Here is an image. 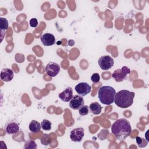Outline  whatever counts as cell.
I'll use <instances>...</instances> for the list:
<instances>
[{
  "mask_svg": "<svg viewBox=\"0 0 149 149\" xmlns=\"http://www.w3.org/2000/svg\"><path fill=\"white\" fill-rule=\"evenodd\" d=\"M100 68L104 70H107L111 69L113 64V59L109 55H104L100 57L98 61Z\"/></svg>",
  "mask_w": 149,
  "mask_h": 149,
  "instance_id": "cell-5",
  "label": "cell"
},
{
  "mask_svg": "<svg viewBox=\"0 0 149 149\" xmlns=\"http://www.w3.org/2000/svg\"><path fill=\"white\" fill-rule=\"evenodd\" d=\"M29 23H30V26L31 27H36L38 25V20L36 18H33L30 19Z\"/></svg>",
  "mask_w": 149,
  "mask_h": 149,
  "instance_id": "cell-23",
  "label": "cell"
},
{
  "mask_svg": "<svg viewBox=\"0 0 149 149\" xmlns=\"http://www.w3.org/2000/svg\"><path fill=\"white\" fill-rule=\"evenodd\" d=\"M37 148V144L35 141L32 140H28L24 143V148L25 149H35Z\"/></svg>",
  "mask_w": 149,
  "mask_h": 149,
  "instance_id": "cell-19",
  "label": "cell"
},
{
  "mask_svg": "<svg viewBox=\"0 0 149 149\" xmlns=\"http://www.w3.org/2000/svg\"><path fill=\"white\" fill-rule=\"evenodd\" d=\"M134 95L135 94L133 91L127 90H120L116 93L114 102L120 108H127L133 104Z\"/></svg>",
  "mask_w": 149,
  "mask_h": 149,
  "instance_id": "cell-2",
  "label": "cell"
},
{
  "mask_svg": "<svg viewBox=\"0 0 149 149\" xmlns=\"http://www.w3.org/2000/svg\"><path fill=\"white\" fill-rule=\"evenodd\" d=\"M13 70L9 68H4L1 72V79L3 81H10L13 78Z\"/></svg>",
  "mask_w": 149,
  "mask_h": 149,
  "instance_id": "cell-12",
  "label": "cell"
},
{
  "mask_svg": "<svg viewBox=\"0 0 149 149\" xmlns=\"http://www.w3.org/2000/svg\"><path fill=\"white\" fill-rule=\"evenodd\" d=\"M69 102V107L74 110H79L84 103L83 98L79 95H74Z\"/></svg>",
  "mask_w": 149,
  "mask_h": 149,
  "instance_id": "cell-9",
  "label": "cell"
},
{
  "mask_svg": "<svg viewBox=\"0 0 149 149\" xmlns=\"http://www.w3.org/2000/svg\"><path fill=\"white\" fill-rule=\"evenodd\" d=\"M115 90L111 86H104L98 90V96L100 101L105 105H110L114 102Z\"/></svg>",
  "mask_w": 149,
  "mask_h": 149,
  "instance_id": "cell-3",
  "label": "cell"
},
{
  "mask_svg": "<svg viewBox=\"0 0 149 149\" xmlns=\"http://www.w3.org/2000/svg\"><path fill=\"white\" fill-rule=\"evenodd\" d=\"M29 130H30L31 132L33 133H38L40 131L41 126V123L37 120H33L31 121V122L29 123Z\"/></svg>",
  "mask_w": 149,
  "mask_h": 149,
  "instance_id": "cell-15",
  "label": "cell"
},
{
  "mask_svg": "<svg viewBox=\"0 0 149 149\" xmlns=\"http://www.w3.org/2000/svg\"><path fill=\"white\" fill-rule=\"evenodd\" d=\"M130 73V69L127 66H125L121 69L115 70L112 74V77L116 82H121L126 80Z\"/></svg>",
  "mask_w": 149,
  "mask_h": 149,
  "instance_id": "cell-4",
  "label": "cell"
},
{
  "mask_svg": "<svg viewBox=\"0 0 149 149\" xmlns=\"http://www.w3.org/2000/svg\"><path fill=\"white\" fill-rule=\"evenodd\" d=\"M89 112V108L87 105H83L79 109V113L81 116L87 115Z\"/></svg>",
  "mask_w": 149,
  "mask_h": 149,
  "instance_id": "cell-21",
  "label": "cell"
},
{
  "mask_svg": "<svg viewBox=\"0 0 149 149\" xmlns=\"http://www.w3.org/2000/svg\"><path fill=\"white\" fill-rule=\"evenodd\" d=\"M59 98L63 102H69L73 97V90L71 87H69L65 88L62 93H59Z\"/></svg>",
  "mask_w": 149,
  "mask_h": 149,
  "instance_id": "cell-11",
  "label": "cell"
},
{
  "mask_svg": "<svg viewBox=\"0 0 149 149\" xmlns=\"http://www.w3.org/2000/svg\"><path fill=\"white\" fill-rule=\"evenodd\" d=\"M90 112L94 115H99L101 112L102 107L101 105L97 102L91 103L89 106Z\"/></svg>",
  "mask_w": 149,
  "mask_h": 149,
  "instance_id": "cell-14",
  "label": "cell"
},
{
  "mask_svg": "<svg viewBox=\"0 0 149 149\" xmlns=\"http://www.w3.org/2000/svg\"><path fill=\"white\" fill-rule=\"evenodd\" d=\"M41 126L42 129L44 130H50L52 127V123L51 122L47 119H43L41 123Z\"/></svg>",
  "mask_w": 149,
  "mask_h": 149,
  "instance_id": "cell-17",
  "label": "cell"
},
{
  "mask_svg": "<svg viewBox=\"0 0 149 149\" xmlns=\"http://www.w3.org/2000/svg\"><path fill=\"white\" fill-rule=\"evenodd\" d=\"M41 41L45 46H51L55 44V38L51 33H45L40 37Z\"/></svg>",
  "mask_w": 149,
  "mask_h": 149,
  "instance_id": "cell-10",
  "label": "cell"
},
{
  "mask_svg": "<svg viewBox=\"0 0 149 149\" xmlns=\"http://www.w3.org/2000/svg\"><path fill=\"white\" fill-rule=\"evenodd\" d=\"M84 135V129L77 127L73 129L70 133V138L72 141L74 142H80Z\"/></svg>",
  "mask_w": 149,
  "mask_h": 149,
  "instance_id": "cell-8",
  "label": "cell"
},
{
  "mask_svg": "<svg viewBox=\"0 0 149 149\" xmlns=\"http://www.w3.org/2000/svg\"><path fill=\"white\" fill-rule=\"evenodd\" d=\"M41 143L44 146H48L50 143V137L48 134H44L41 139Z\"/></svg>",
  "mask_w": 149,
  "mask_h": 149,
  "instance_id": "cell-20",
  "label": "cell"
},
{
  "mask_svg": "<svg viewBox=\"0 0 149 149\" xmlns=\"http://www.w3.org/2000/svg\"><path fill=\"white\" fill-rule=\"evenodd\" d=\"M75 90L79 95L83 97L90 93L91 90V87L86 82H81L78 83L75 86Z\"/></svg>",
  "mask_w": 149,
  "mask_h": 149,
  "instance_id": "cell-7",
  "label": "cell"
},
{
  "mask_svg": "<svg viewBox=\"0 0 149 149\" xmlns=\"http://www.w3.org/2000/svg\"><path fill=\"white\" fill-rule=\"evenodd\" d=\"M100 76L99 74L97 73H93L91 76V80L94 83H98L100 81Z\"/></svg>",
  "mask_w": 149,
  "mask_h": 149,
  "instance_id": "cell-22",
  "label": "cell"
},
{
  "mask_svg": "<svg viewBox=\"0 0 149 149\" xmlns=\"http://www.w3.org/2000/svg\"><path fill=\"white\" fill-rule=\"evenodd\" d=\"M136 140L139 147L140 148H143L147 146L148 142V141H146V139H144V138H142L139 136H137L136 137Z\"/></svg>",
  "mask_w": 149,
  "mask_h": 149,
  "instance_id": "cell-18",
  "label": "cell"
},
{
  "mask_svg": "<svg viewBox=\"0 0 149 149\" xmlns=\"http://www.w3.org/2000/svg\"><path fill=\"white\" fill-rule=\"evenodd\" d=\"M20 130L19 125L15 122L8 123L6 126V132L9 134H14L19 132Z\"/></svg>",
  "mask_w": 149,
  "mask_h": 149,
  "instance_id": "cell-13",
  "label": "cell"
},
{
  "mask_svg": "<svg viewBox=\"0 0 149 149\" xmlns=\"http://www.w3.org/2000/svg\"><path fill=\"white\" fill-rule=\"evenodd\" d=\"M60 69L59 65L54 62H49L45 68L46 73L51 77L56 76L59 73Z\"/></svg>",
  "mask_w": 149,
  "mask_h": 149,
  "instance_id": "cell-6",
  "label": "cell"
},
{
  "mask_svg": "<svg viewBox=\"0 0 149 149\" xmlns=\"http://www.w3.org/2000/svg\"><path fill=\"white\" fill-rule=\"evenodd\" d=\"M9 27L8 21L6 19L3 17H0V29H1V35L2 34L3 31H5L8 30Z\"/></svg>",
  "mask_w": 149,
  "mask_h": 149,
  "instance_id": "cell-16",
  "label": "cell"
},
{
  "mask_svg": "<svg viewBox=\"0 0 149 149\" xmlns=\"http://www.w3.org/2000/svg\"><path fill=\"white\" fill-rule=\"evenodd\" d=\"M111 132L118 140L122 141L129 136L132 132V127L127 119L120 118L112 124Z\"/></svg>",
  "mask_w": 149,
  "mask_h": 149,
  "instance_id": "cell-1",
  "label": "cell"
}]
</instances>
